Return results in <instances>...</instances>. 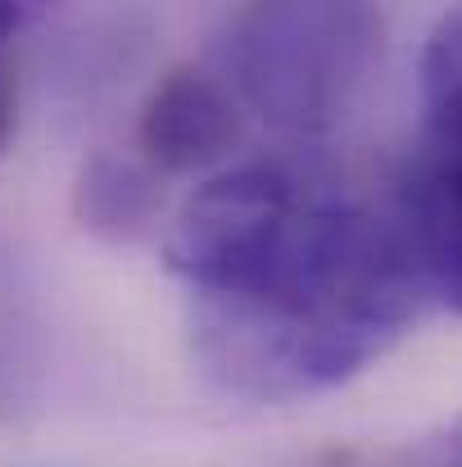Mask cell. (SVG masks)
<instances>
[{
    "label": "cell",
    "mask_w": 462,
    "mask_h": 467,
    "mask_svg": "<svg viewBox=\"0 0 462 467\" xmlns=\"http://www.w3.org/2000/svg\"><path fill=\"white\" fill-rule=\"evenodd\" d=\"M168 268L190 300L195 358L254 404L322 395L372 368L422 291L395 209L313 155L209 177L168 232Z\"/></svg>",
    "instance_id": "cell-1"
},
{
    "label": "cell",
    "mask_w": 462,
    "mask_h": 467,
    "mask_svg": "<svg viewBox=\"0 0 462 467\" xmlns=\"http://www.w3.org/2000/svg\"><path fill=\"white\" fill-rule=\"evenodd\" d=\"M376 46L367 5H250L227 18L213 73L268 128L317 137L358 96Z\"/></svg>",
    "instance_id": "cell-2"
},
{
    "label": "cell",
    "mask_w": 462,
    "mask_h": 467,
    "mask_svg": "<svg viewBox=\"0 0 462 467\" xmlns=\"http://www.w3.org/2000/svg\"><path fill=\"white\" fill-rule=\"evenodd\" d=\"M395 218L422 291L462 317V141L426 137L395 182Z\"/></svg>",
    "instance_id": "cell-3"
},
{
    "label": "cell",
    "mask_w": 462,
    "mask_h": 467,
    "mask_svg": "<svg viewBox=\"0 0 462 467\" xmlns=\"http://www.w3.org/2000/svg\"><path fill=\"white\" fill-rule=\"evenodd\" d=\"M241 137V105L213 68H172L141 109V150L163 172H195Z\"/></svg>",
    "instance_id": "cell-4"
},
{
    "label": "cell",
    "mask_w": 462,
    "mask_h": 467,
    "mask_svg": "<svg viewBox=\"0 0 462 467\" xmlns=\"http://www.w3.org/2000/svg\"><path fill=\"white\" fill-rule=\"evenodd\" d=\"M73 195H77L82 227H91L100 236H114V241L146 232V223H150V213H154L150 177L132 159L96 155L82 168Z\"/></svg>",
    "instance_id": "cell-5"
},
{
    "label": "cell",
    "mask_w": 462,
    "mask_h": 467,
    "mask_svg": "<svg viewBox=\"0 0 462 467\" xmlns=\"http://www.w3.org/2000/svg\"><path fill=\"white\" fill-rule=\"evenodd\" d=\"M422 114L426 137L462 141V9L445 14L422 55Z\"/></svg>",
    "instance_id": "cell-6"
},
{
    "label": "cell",
    "mask_w": 462,
    "mask_h": 467,
    "mask_svg": "<svg viewBox=\"0 0 462 467\" xmlns=\"http://www.w3.org/2000/svg\"><path fill=\"white\" fill-rule=\"evenodd\" d=\"M32 9L27 5H5L0 0V150L9 146V132H14V36L27 27Z\"/></svg>",
    "instance_id": "cell-7"
}]
</instances>
